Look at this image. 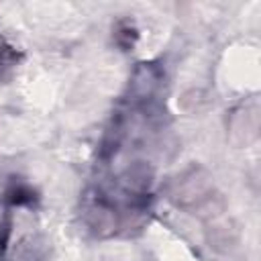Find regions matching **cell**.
I'll use <instances>...</instances> for the list:
<instances>
[{"instance_id":"6da1fadb","label":"cell","mask_w":261,"mask_h":261,"mask_svg":"<svg viewBox=\"0 0 261 261\" xmlns=\"http://www.w3.org/2000/svg\"><path fill=\"white\" fill-rule=\"evenodd\" d=\"M169 198L175 202V206L190 210L194 214L206 212L212 216L222 212L224 208L220 196L214 190L212 177L200 165H190L171 181Z\"/></svg>"},{"instance_id":"7a4b0ae2","label":"cell","mask_w":261,"mask_h":261,"mask_svg":"<svg viewBox=\"0 0 261 261\" xmlns=\"http://www.w3.org/2000/svg\"><path fill=\"white\" fill-rule=\"evenodd\" d=\"M161 82H163V71L157 63L149 61V63H139L133 77H130V84H128V92H130V98L133 100H151L159 88H161Z\"/></svg>"},{"instance_id":"5b68a950","label":"cell","mask_w":261,"mask_h":261,"mask_svg":"<svg viewBox=\"0 0 261 261\" xmlns=\"http://www.w3.org/2000/svg\"><path fill=\"white\" fill-rule=\"evenodd\" d=\"M20 57H22V53L14 45L0 39V82H4L12 73V69L18 65Z\"/></svg>"},{"instance_id":"8992f818","label":"cell","mask_w":261,"mask_h":261,"mask_svg":"<svg viewBox=\"0 0 261 261\" xmlns=\"http://www.w3.org/2000/svg\"><path fill=\"white\" fill-rule=\"evenodd\" d=\"M10 226H12V220L6 218L4 224L0 226V253H4L6 245H8V237H10Z\"/></svg>"},{"instance_id":"277c9868","label":"cell","mask_w":261,"mask_h":261,"mask_svg":"<svg viewBox=\"0 0 261 261\" xmlns=\"http://www.w3.org/2000/svg\"><path fill=\"white\" fill-rule=\"evenodd\" d=\"M112 41L120 51H133V47L139 41V29L133 18L122 16L112 27Z\"/></svg>"},{"instance_id":"3957f363","label":"cell","mask_w":261,"mask_h":261,"mask_svg":"<svg viewBox=\"0 0 261 261\" xmlns=\"http://www.w3.org/2000/svg\"><path fill=\"white\" fill-rule=\"evenodd\" d=\"M4 202L10 206H35L39 202V194L31 184L12 177L4 190Z\"/></svg>"}]
</instances>
